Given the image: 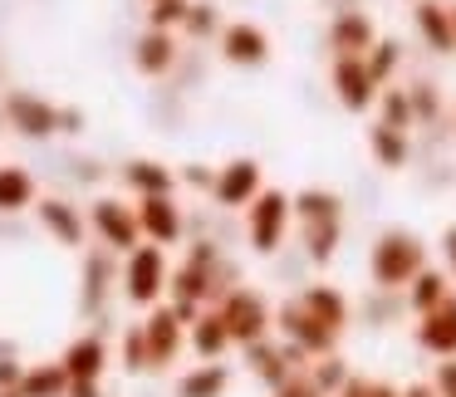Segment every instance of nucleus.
<instances>
[{"mask_svg":"<svg viewBox=\"0 0 456 397\" xmlns=\"http://www.w3.org/2000/svg\"><path fill=\"white\" fill-rule=\"evenodd\" d=\"M295 201V221H299V246H305L309 265H329L344 246V201L329 187H305Z\"/></svg>","mask_w":456,"mask_h":397,"instance_id":"1","label":"nucleus"},{"mask_svg":"<svg viewBox=\"0 0 456 397\" xmlns=\"http://www.w3.org/2000/svg\"><path fill=\"white\" fill-rule=\"evenodd\" d=\"M79 123H84L79 109H60V133H79Z\"/></svg>","mask_w":456,"mask_h":397,"instance_id":"43","label":"nucleus"},{"mask_svg":"<svg viewBox=\"0 0 456 397\" xmlns=\"http://www.w3.org/2000/svg\"><path fill=\"white\" fill-rule=\"evenodd\" d=\"M403 397H436V387H432V383H407Z\"/></svg>","mask_w":456,"mask_h":397,"instance_id":"44","label":"nucleus"},{"mask_svg":"<svg viewBox=\"0 0 456 397\" xmlns=\"http://www.w3.org/2000/svg\"><path fill=\"white\" fill-rule=\"evenodd\" d=\"M35 211H40V226L50 231L60 246H84L89 216H79V207H69L64 197H45V201H35Z\"/></svg>","mask_w":456,"mask_h":397,"instance_id":"21","label":"nucleus"},{"mask_svg":"<svg viewBox=\"0 0 456 397\" xmlns=\"http://www.w3.org/2000/svg\"><path fill=\"white\" fill-rule=\"evenodd\" d=\"M138 226H142V240H148V246H177L187 221H182L177 197H142L138 201Z\"/></svg>","mask_w":456,"mask_h":397,"instance_id":"14","label":"nucleus"},{"mask_svg":"<svg viewBox=\"0 0 456 397\" xmlns=\"http://www.w3.org/2000/svg\"><path fill=\"white\" fill-rule=\"evenodd\" d=\"M436 250H442V270L452 275V285H456V226H446V231H442Z\"/></svg>","mask_w":456,"mask_h":397,"instance_id":"37","label":"nucleus"},{"mask_svg":"<svg viewBox=\"0 0 456 397\" xmlns=\"http://www.w3.org/2000/svg\"><path fill=\"white\" fill-rule=\"evenodd\" d=\"M187 348L201 358V363H221V358L236 348V344H231V328H226V319H221L216 304L201 309V314L187 324Z\"/></svg>","mask_w":456,"mask_h":397,"instance_id":"19","label":"nucleus"},{"mask_svg":"<svg viewBox=\"0 0 456 397\" xmlns=\"http://www.w3.org/2000/svg\"><path fill=\"white\" fill-rule=\"evenodd\" d=\"M231 393V368L221 363H197L177 377V397H226Z\"/></svg>","mask_w":456,"mask_h":397,"instance_id":"26","label":"nucleus"},{"mask_svg":"<svg viewBox=\"0 0 456 397\" xmlns=\"http://www.w3.org/2000/svg\"><path fill=\"white\" fill-rule=\"evenodd\" d=\"M427 383L436 387V397H456V358H436V368H432Z\"/></svg>","mask_w":456,"mask_h":397,"instance_id":"35","label":"nucleus"},{"mask_svg":"<svg viewBox=\"0 0 456 397\" xmlns=\"http://www.w3.org/2000/svg\"><path fill=\"white\" fill-rule=\"evenodd\" d=\"M363 64H368V74L378 79V89H387V84L397 79V69H403V45H397V40H378L373 50L363 54Z\"/></svg>","mask_w":456,"mask_h":397,"instance_id":"29","label":"nucleus"},{"mask_svg":"<svg viewBox=\"0 0 456 397\" xmlns=\"http://www.w3.org/2000/svg\"><path fill=\"white\" fill-rule=\"evenodd\" d=\"M240 353H246L250 377H256V383H265L270 393H275L280 383H289L295 373H305V358H299L285 338H275V334L260 338V344H250V348H240Z\"/></svg>","mask_w":456,"mask_h":397,"instance_id":"9","label":"nucleus"},{"mask_svg":"<svg viewBox=\"0 0 456 397\" xmlns=\"http://www.w3.org/2000/svg\"><path fill=\"white\" fill-rule=\"evenodd\" d=\"M89 226H94V236L103 240L109 250H138L142 246V226H138V207H128V201H118V197H99L89 207Z\"/></svg>","mask_w":456,"mask_h":397,"instance_id":"7","label":"nucleus"},{"mask_svg":"<svg viewBox=\"0 0 456 397\" xmlns=\"http://www.w3.org/2000/svg\"><path fill=\"white\" fill-rule=\"evenodd\" d=\"M368 397H403V387H397V383H383V377H373V383H368Z\"/></svg>","mask_w":456,"mask_h":397,"instance_id":"42","label":"nucleus"},{"mask_svg":"<svg viewBox=\"0 0 456 397\" xmlns=\"http://www.w3.org/2000/svg\"><path fill=\"white\" fill-rule=\"evenodd\" d=\"M5 123L15 133H25V138H50V133H60V109L50 99H40V93L15 89L5 99Z\"/></svg>","mask_w":456,"mask_h":397,"instance_id":"13","label":"nucleus"},{"mask_svg":"<svg viewBox=\"0 0 456 397\" xmlns=\"http://www.w3.org/2000/svg\"><path fill=\"white\" fill-rule=\"evenodd\" d=\"M270 397H324V393H319V387L309 383V373H295V377H289V383H280V387H275V393H270Z\"/></svg>","mask_w":456,"mask_h":397,"instance_id":"36","label":"nucleus"},{"mask_svg":"<svg viewBox=\"0 0 456 397\" xmlns=\"http://www.w3.org/2000/svg\"><path fill=\"white\" fill-rule=\"evenodd\" d=\"M187 30H191V35H211V30H216V15H211V5H191Z\"/></svg>","mask_w":456,"mask_h":397,"instance_id":"38","label":"nucleus"},{"mask_svg":"<svg viewBox=\"0 0 456 397\" xmlns=\"http://www.w3.org/2000/svg\"><path fill=\"white\" fill-rule=\"evenodd\" d=\"M69 383H103V368H109V344L99 334H79L69 348L60 353Z\"/></svg>","mask_w":456,"mask_h":397,"instance_id":"20","label":"nucleus"},{"mask_svg":"<svg viewBox=\"0 0 456 397\" xmlns=\"http://www.w3.org/2000/svg\"><path fill=\"white\" fill-rule=\"evenodd\" d=\"M452 30H456V5H452Z\"/></svg>","mask_w":456,"mask_h":397,"instance_id":"46","label":"nucleus"},{"mask_svg":"<svg viewBox=\"0 0 456 397\" xmlns=\"http://www.w3.org/2000/svg\"><path fill=\"white\" fill-rule=\"evenodd\" d=\"M167 285H172L167 250H162V246L128 250V260H123V295H128V304L152 309L162 295H167Z\"/></svg>","mask_w":456,"mask_h":397,"instance_id":"6","label":"nucleus"},{"mask_svg":"<svg viewBox=\"0 0 456 397\" xmlns=\"http://www.w3.org/2000/svg\"><path fill=\"white\" fill-rule=\"evenodd\" d=\"M35 177L25 167H15V162H5L0 167V216H15V211L35 207Z\"/></svg>","mask_w":456,"mask_h":397,"instance_id":"27","label":"nucleus"},{"mask_svg":"<svg viewBox=\"0 0 456 397\" xmlns=\"http://www.w3.org/2000/svg\"><path fill=\"white\" fill-rule=\"evenodd\" d=\"M427 270V240L417 231H383L368 250V280L387 295H403Z\"/></svg>","mask_w":456,"mask_h":397,"instance_id":"2","label":"nucleus"},{"mask_svg":"<svg viewBox=\"0 0 456 397\" xmlns=\"http://www.w3.org/2000/svg\"><path fill=\"white\" fill-rule=\"evenodd\" d=\"M0 397H25V393H20V387H5V393H0Z\"/></svg>","mask_w":456,"mask_h":397,"instance_id":"45","label":"nucleus"},{"mask_svg":"<svg viewBox=\"0 0 456 397\" xmlns=\"http://www.w3.org/2000/svg\"><path fill=\"white\" fill-rule=\"evenodd\" d=\"M412 30L432 54H456V30H452V5L446 0H417L412 5Z\"/></svg>","mask_w":456,"mask_h":397,"instance_id":"17","label":"nucleus"},{"mask_svg":"<svg viewBox=\"0 0 456 397\" xmlns=\"http://www.w3.org/2000/svg\"><path fill=\"white\" fill-rule=\"evenodd\" d=\"M216 50L226 64H236V69H260V64L270 60V35L260 30L256 20H231L226 30L216 35Z\"/></svg>","mask_w":456,"mask_h":397,"instance_id":"12","label":"nucleus"},{"mask_svg":"<svg viewBox=\"0 0 456 397\" xmlns=\"http://www.w3.org/2000/svg\"><path fill=\"white\" fill-rule=\"evenodd\" d=\"M20 377H25V363H15V358H0V393H5V387H20Z\"/></svg>","mask_w":456,"mask_h":397,"instance_id":"39","label":"nucleus"},{"mask_svg":"<svg viewBox=\"0 0 456 397\" xmlns=\"http://www.w3.org/2000/svg\"><path fill=\"white\" fill-rule=\"evenodd\" d=\"M148 5H158V0H148Z\"/></svg>","mask_w":456,"mask_h":397,"instance_id":"47","label":"nucleus"},{"mask_svg":"<svg viewBox=\"0 0 456 397\" xmlns=\"http://www.w3.org/2000/svg\"><path fill=\"white\" fill-rule=\"evenodd\" d=\"M182 182H191V187H211V182H216V172H207L201 162H191V167L182 172Z\"/></svg>","mask_w":456,"mask_h":397,"instance_id":"40","label":"nucleus"},{"mask_svg":"<svg viewBox=\"0 0 456 397\" xmlns=\"http://www.w3.org/2000/svg\"><path fill=\"white\" fill-rule=\"evenodd\" d=\"M452 295H456L452 275H446L442 265H427L422 275H417L412 285L403 289V304H407V314H412V319H422V314H432L436 304H446Z\"/></svg>","mask_w":456,"mask_h":397,"instance_id":"22","label":"nucleus"},{"mask_svg":"<svg viewBox=\"0 0 456 397\" xmlns=\"http://www.w3.org/2000/svg\"><path fill=\"white\" fill-rule=\"evenodd\" d=\"M123 182H128V191L138 201L142 197H172V191H177V172L152 162V158H133L128 167H123Z\"/></svg>","mask_w":456,"mask_h":397,"instance_id":"24","label":"nucleus"},{"mask_svg":"<svg viewBox=\"0 0 456 397\" xmlns=\"http://www.w3.org/2000/svg\"><path fill=\"white\" fill-rule=\"evenodd\" d=\"M329 89H334V99H338V109H348V113H368L378 103V79L368 74V64L363 60H354V54H344V60H334V69H329Z\"/></svg>","mask_w":456,"mask_h":397,"instance_id":"11","label":"nucleus"},{"mask_svg":"<svg viewBox=\"0 0 456 397\" xmlns=\"http://www.w3.org/2000/svg\"><path fill=\"white\" fill-rule=\"evenodd\" d=\"M20 393L25 397H69V373H64L60 358L54 363H30L20 377Z\"/></svg>","mask_w":456,"mask_h":397,"instance_id":"28","label":"nucleus"},{"mask_svg":"<svg viewBox=\"0 0 456 397\" xmlns=\"http://www.w3.org/2000/svg\"><path fill=\"white\" fill-rule=\"evenodd\" d=\"M216 309H221V319H226L236 348H250V344L275 334V309H270V299L250 285H231L226 295L216 299Z\"/></svg>","mask_w":456,"mask_h":397,"instance_id":"3","label":"nucleus"},{"mask_svg":"<svg viewBox=\"0 0 456 397\" xmlns=\"http://www.w3.org/2000/svg\"><path fill=\"white\" fill-rule=\"evenodd\" d=\"M123 368H128V373H148V368H152L148 338H142V324H133L128 334H123Z\"/></svg>","mask_w":456,"mask_h":397,"instance_id":"33","label":"nucleus"},{"mask_svg":"<svg viewBox=\"0 0 456 397\" xmlns=\"http://www.w3.org/2000/svg\"><path fill=\"white\" fill-rule=\"evenodd\" d=\"M191 15V0H158L148 11V30H177V25H187Z\"/></svg>","mask_w":456,"mask_h":397,"instance_id":"32","label":"nucleus"},{"mask_svg":"<svg viewBox=\"0 0 456 397\" xmlns=\"http://www.w3.org/2000/svg\"><path fill=\"white\" fill-rule=\"evenodd\" d=\"M368 383H373V377H358V373H354V377H348V383L338 387L334 397H368Z\"/></svg>","mask_w":456,"mask_h":397,"instance_id":"41","label":"nucleus"},{"mask_svg":"<svg viewBox=\"0 0 456 397\" xmlns=\"http://www.w3.org/2000/svg\"><path fill=\"white\" fill-rule=\"evenodd\" d=\"M295 299H299V304H305L324 328H334V334H344V328L354 324V304H348V295H344L338 285H329V280H314V285H305Z\"/></svg>","mask_w":456,"mask_h":397,"instance_id":"16","label":"nucleus"},{"mask_svg":"<svg viewBox=\"0 0 456 397\" xmlns=\"http://www.w3.org/2000/svg\"><path fill=\"white\" fill-rule=\"evenodd\" d=\"M305 373H309V383H314L324 397H334L338 387H344L348 377H354V373H348V363H344V353H324V358H314V363H309Z\"/></svg>","mask_w":456,"mask_h":397,"instance_id":"30","label":"nucleus"},{"mask_svg":"<svg viewBox=\"0 0 456 397\" xmlns=\"http://www.w3.org/2000/svg\"><path fill=\"white\" fill-rule=\"evenodd\" d=\"M412 344L432 358H456V295L412 324Z\"/></svg>","mask_w":456,"mask_h":397,"instance_id":"15","label":"nucleus"},{"mask_svg":"<svg viewBox=\"0 0 456 397\" xmlns=\"http://www.w3.org/2000/svg\"><path fill=\"white\" fill-rule=\"evenodd\" d=\"M133 64H138V74H148V79H162V74L177 64V35L172 30L138 35V45H133Z\"/></svg>","mask_w":456,"mask_h":397,"instance_id":"23","label":"nucleus"},{"mask_svg":"<svg viewBox=\"0 0 456 397\" xmlns=\"http://www.w3.org/2000/svg\"><path fill=\"white\" fill-rule=\"evenodd\" d=\"M368 152H373L378 167L403 172L407 158H412V138H407V128H393V123H373V128H368Z\"/></svg>","mask_w":456,"mask_h":397,"instance_id":"25","label":"nucleus"},{"mask_svg":"<svg viewBox=\"0 0 456 397\" xmlns=\"http://www.w3.org/2000/svg\"><path fill=\"white\" fill-rule=\"evenodd\" d=\"M412 5H417V0H412Z\"/></svg>","mask_w":456,"mask_h":397,"instance_id":"48","label":"nucleus"},{"mask_svg":"<svg viewBox=\"0 0 456 397\" xmlns=\"http://www.w3.org/2000/svg\"><path fill=\"white\" fill-rule=\"evenodd\" d=\"M373 45H378V30L363 11H338L334 20H329V50H334V60H344V54L363 60Z\"/></svg>","mask_w":456,"mask_h":397,"instance_id":"18","label":"nucleus"},{"mask_svg":"<svg viewBox=\"0 0 456 397\" xmlns=\"http://www.w3.org/2000/svg\"><path fill=\"white\" fill-rule=\"evenodd\" d=\"M260 191H265V167H260L256 158L226 162V167H216V182H211V197L226 211H246Z\"/></svg>","mask_w":456,"mask_h":397,"instance_id":"8","label":"nucleus"},{"mask_svg":"<svg viewBox=\"0 0 456 397\" xmlns=\"http://www.w3.org/2000/svg\"><path fill=\"white\" fill-rule=\"evenodd\" d=\"M275 338H285L289 348H295L299 358H305V368L314 363V358H324V353H338V338L344 334H334V328H324L314 314H309L299 299H285V304L275 309Z\"/></svg>","mask_w":456,"mask_h":397,"instance_id":"5","label":"nucleus"},{"mask_svg":"<svg viewBox=\"0 0 456 397\" xmlns=\"http://www.w3.org/2000/svg\"><path fill=\"white\" fill-rule=\"evenodd\" d=\"M142 338H148V358L152 368H172L187 344V319L177 314L172 304H152L148 319H142Z\"/></svg>","mask_w":456,"mask_h":397,"instance_id":"10","label":"nucleus"},{"mask_svg":"<svg viewBox=\"0 0 456 397\" xmlns=\"http://www.w3.org/2000/svg\"><path fill=\"white\" fill-rule=\"evenodd\" d=\"M378 123H393V128H417L412 89H383V93H378Z\"/></svg>","mask_w":456,"mask_h":397,"instance_id":"31","label":"nucleus"},{"mask_svg":"<svg viewBox=\"0 0 456 397\" xmlns=\"http://www.w3.org/2000/svg\"><path fill=\"white\" fill-rule=\"evenodd\" d=\"M289 226H295V201H289V191H280V187H265L246 207V240H250L256 255H275V250L285 246Z\"/></svg>","mask_w":456,"mask_h":397,"instance_id":"4","label":"nucleus"},{"mask_svg":"<svg viewBox=\"0 0 456 397\" xmlns=\"http://www.w3.org/2000/svg\"><path fill=\"white\" fill-rule=\"evenodd\" d=\"M412 113H417V123H432L436 113H442V93H436V84H412Z\"/></svg>","mask_w":456,"mask_h":397,"instance_id":"34","label":"nucleus"}]
</instances>
